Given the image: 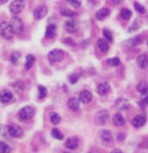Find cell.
<instances>
[{"mask_svg":"<svg viewBox=\"0 0 148 153\" xmlns=\"http://www.w3.org/2000/svg\"><path fill=\"white\" fill-rule=\"evenodd\" d=\"M56 32H57V28L55 24H49L45 30V37L47 39H52L56 36Z\"/></svg>","mask_w":148,"mask_h":153,"instance_id":"d6986e66","label":"cell"},{"mask_svg":"<svg viewBox=\"0 0 148 153\" xmlns=\"http://www.w3.org/2000/svg\"><path fill=\"white\" fill-rule=\"evenodd\" d=\"M35 115V109L30 106H24L23 108H21L20 109V112H19V117L21 119V120H29L31 119L32 116Z\"/></svg>","mask_w":148,"mask_h":153,"instance_id":"5b68a950","label":"cell"},{"mask_svg":"<svg viewBox=\"0 0 148 153\" xmlns=\"http://www.w3.org/2000/svg\"><path fill=\"white\" fill-rule=\"evenodd\" d=\"M35 56L32 55V54H28L27 55V58H26V66H24V68L26 69H31V67L34 66V63H35Z\"/></svg>","mask_w":148,"mask_h":153,"instance_id":"cb8c5ba5","label":"cell"},{"mask_svg":"<svg viewBox=\"0 0 148 153\" xmlns=\"http://www.w3.org/2000/svg\"><path fill=\"white\" fill-rule=\"evenodd\" d=\"M65 146L70 150H77L79 147V139L77 137H68L65 142Z\"/></svg>","mask_w":148,"mask_h":153,"instance_id":"7c38bea8","label":"cell"},{"mask_svg":"<svg viewBox=\"0 0 148 153\" xmlns=\"http://www.w3.org/2000/svg\"><path fill=\"white\" fill-rule=\"evenodd\" d=\"M124 137H125L124 134H118V135H117V140H118V142H123V140H124Z\"/></svg>","mask_w":148,"mask_h":153,"instance_id":"ab89813d","label":"cell"},{"mask_svg":"<svg viewBox=\"0 0 148 153\" xmlns=\"http://www.w3.org/2000/svg\"><path fill=\"white\" fill-rule=\"evenodd\" d=\"M65 29L70 33H74V32H77L79 30V23L74 19H70L65 23Z\"/></svg>","mask_w":148,"mask_h":153,"instance_id":"ba28073f","label":"cell"},{"mask_svg":"<svg viewBox=\"0 0 148 153\" xmlns=\"http://www.w3.org/2000/svg\"><path fill=\"white\" fill-rule=\"evenodd\" d=\"M143 43V37L142 36H135V37H132L130 38L128 40L125 42V45L127 47H135V46H139Z\"/></svg>","mask_w":148,"mask_h":153,"instance_id":"9c48e42d","label":"cell"},{"mask_svg":"<svg viewBox=\"0 0 148 153\" xmlns=\"http://www.w3.org/2000/svg\"><path fill=\"white\" fill-rule=\"evenodd\" d=\"M109 15H110V9L107 7H103L96 13V19L100 20V21H102V20H104L105 17H108Z\"/></svg>","mask_w":148,"mask_h":153,"instance_id":"7402d4cb","label":"cell"},{"mask_svg":"<svg viewBox=\"0 0 148 153\" xmlns=\"http://www.w3.org/2000/svg\"><path fill=\"white\" fill-rule=\"evenodd\" d=\"M11 152V147L8 144L4 143V142H0V153H9Z\"/></svg>","mask_w":148,"mask_h":153,"instance_id":"4dcf8cb0","label":"cell"},{"mask_svg":"<svg viewBox=\"0 0 148 153\" xmlns=\"http://www.w3.org/2000/svg\"><path fill=\"white\" fill-rule=\"evenodd\" d=\"M140 94H141V101L143 104H148V89H146L145 91H142Z\"/></svg>","mask_w":148,"mask_h":153,"instance_id":"8d00e7d4","label":"cell"},{"mask_svg":"<svg viewBox=\"0 0 148 153\" xmlns=\"http://www.w3.org/2000/svg\"><path fill=\"white\" fill-rule=\"evenodd\" d=\"M133 6H134V9H135L138 13H140V14H145V13H146L145 7H143L142 5H140L139 2H134V4H133Z\"/></svg>","mask_w":148,"mask_h":153,"instance_id":"d6a6232c","label":"cell"},{"mask_svg":"<svg viewBox=\"0 0 148 153\" xmlns=\"http://www.w3.org/2000/svg\"><path fill=\"white\" fill-rule=\"evenodd\" d=\"M60 14H62V16L68 17V19H73V17L77 16V13L72 12V10H70V9H66V8H60Z\"/></svg>","mask_w":148,"mask_h":153,"instance_id":"484cf974","label":"cell"},{"mask_svg":"<svg viewBox=\"0 0 148 153\" xmlns=\"http://www.w3.org/2000/svg\"><path fill=\"white\" fill-rule=\"evenodd\" d=\"M97 47L101 52L105 53V52L109 51V42L107 39H98L97 40Z\"/></svg>","mask_w":148,"mask_h":153,"instance_id":"44dd1931","label":"cell"},{"mask_svg":"<svg viewBox=\"0 0 148 153\" xmlns=\"http://www.w3.org/2000/svg\"><path fill=\"white\" fill-rule=\"evenodd\" d=\"M112 121H113V124L117 126V127H122L125 124V117L122 114H115L113 117H112Z\"/></svg>","mask_w":148,"mask_h":153,"instance_id":"603a6c76","label":"cell"},{"mask_svg":"<svg viewBox=\"0 0 148 153\" xmlns=\"http://www.w3.org/2000/svg\"><path fill=\"white\" fill-rule=\"evenodd\" d=\"M137 89H138L139 93H141L142 91H145L146 89H148V86L146 84H145V83H139V84H138V88H137Z\"/></svg>","mask_w":148,"mask_h":153,"instance_id":"f35d334b","label":"cell"},{"mask_svg":"<svg viewBox=\"0 0 148 153\" xmlns=\"http://www.w3.org/2000/svg\"><path fill=\"white\" fill-rule=\"evenodd\" d=\"M7 131H8V134H9V136H12V137H14V138H20L23 136V130H22V128L19 127V126H16V124H11L7 128Z\"/></svg>","mask_w":148,"mask_h":153,"instance_id":"8992f818","label":"cell"},{"mask_svg":"<svg viewBox=\"0 0 148 153\" xmlns=\"http://www.w3.org/2000/svg\"><path fill=\"white\" fill-rule=\"evenodd\" d=\"M120 16H122V19H124V20H130L131 16H132V12H131L128 8H123L122 12H120Z\"/></svg>","mask_w":148,"mask_h":153,"instance_id":"4316f807","label":"cell"},{"mask_svg":"<svg viewBox=\"0 0 148 153\" xmlns=\"http://www.w3.org/2000/svg\"><path fill=\"white\" fill-rule=\"evenodd\" d=\"M111 90V88H110L109 83H107V82H103V83H100L98 86H97V92H98V94H101V96H105V94H108Z\"/></svg>","mask_w":148,"mask_h":153,"instance_id":"9a60e30c","label":"cell"},{"mask_svg":"<svg viewBox=\"0 0 148 153\" xmlns=\"http://www.w3.org/2000/svg\"><path fill=\"white\" fill-rule=\"evenodd\" d=\"M97 137L103 143H109V142H111V139H112V135H111V132L109 130H102L98 132Z\"/></svg>","mask_w":148,"mask_h":153,"instance_id":"5bb4252c","label":"cell"},{"mask_svg":"<svg viewBox=\"0 0 148 153\" xmlns=\"http://www.w3.org/2000/svg\"><path fill=\"white\" fill-rule=\"evenodd\" d=\"M138 28H139V24H133L132 27H131V29H130V30H128V31H133V30H137V29H138Z\"/></svg>","mask_w":148,"mask_h":153,"instance_id":"60d3db41","label":"cell"},{"mask_svg":"<svg viewBox=\"0 0 148 153\" xmlns=\"http://www.w3.org/2000/svg\"><path fill=\"white\" fill-rule=\"evenodd\" d=\"M80 99L75 98V97H71L68 101H67V105H68V108L72 109V111H78L80 108Z\"/></svg>","mask_w":148,"mask_h":153,"instance_id":"e0dca14e","label":"cell"},{"mask_svg":"<svg viewBox=\"0 0 148 153\" xmlns=\"http://www.w3.org/2000/svg\"><path fill=\"white\" fill-rule=\"evenodd\" d=\"M20 56H21L20 52H17V51L13 52L12 55H11V62H12V63H16V62L20 60Z\"/></svg>","mask_w":148,"mask_h":153,"instance_id":"836d02e7","label":"cell"},{"mask_svg":"<svg viewBox=\"0 0 148 153\" xmlns=\"http://www.w3.org/2000/svg\"><path fill=\"white\" fill-rule=\"evenodd\" d=\"M137 63H138V66L140 67V68L145 69L148 67V55L146 54H141L138 56V60H137Z\"/></svg>","mask_w":148,"mask_h":153,"instance_id":"ffe728a7","label":"cell"},{"mask_svg":"<svg viewBox=\"0 0 148 153\" xmlns=\"http://www.w3.org/2000/svg\"><path fill=\"white\" fill-rule=\"evenodd\" d=\"M115 106L118 111H127L130 108V101L126 98H118L115 102Z\"/></svg>","mask_w":148,"mask_h":153,"instance_id":"30bf717a","label":"cell"},{"mask_svg":"<svg viewBox=\"0 0 148 153\" xmlns=\"http://www.w3.org/2000/svg\"><path fill=\"white\" fill-rule=\"evenodd\" d=\"M50 121H51V123H53V124H59L60 121H62V117H60V115L58 114V113L51 112L50 113Z\"/></svg>","mask_w":148,"mask_h":153,"instance_id":"d4e9b609","label":"cell"},{"mask_svg":"<svg viewBox=\"0 0 148 153\" xmlns=\"http://www.w3.org/2000/svg\"><path fill=\"white\" fill-rule=\"evenodd\" d=\"M68 81H70L71 84H75L79 81V75L78 74H72V75H70V77H68Z\"/></svg>","mask_w":148,"mask_h":153,"instance_id":"74e56055","label":"cell"},{"mask_svg":"<svg viewBox=\"0 0 148 153\" xmlns=\"http://www.w3.org/2000/svg\"><path fill=\"white\" fill-rule=\"evenodd\" d=\"M103 37H104V39H107L109 43H111V42L113 40L112 33H111V31H110L109 29H104V30H103Z\"/></svg>","mask_w":148,"mask_h":153,"instance_id":"1f68e13d","label":"cell"},{"mask_svg":"<svg viewBox=\"0 0 148 153\" xmlns=\"http://www.w3.org/2000/svg\"><path fill=\"white\" fill-rule=\"evenodd\" d=\"M108 120H109V113L107 111H100L95 115V122L97 123L98 126L105 124L108 122Z\"/></svg>","mask_w":148,"mask_h":153,"instance_id":"52a82bcc","label":"cell"},{"mask_svg":"<svg viewBox=\"0 0 148 153\" xmlns=\"http://www.w3.org/2000/svg\"><path fill=\"white\" fill-rule=\"evenodd\" d=\"M13 93L8 90H2L0 92V101L4 102V104H7V102H11L13 100Z\"/></svg>","mask_w":148,"mask_h":153,"instance_id":"8fae6325","label":"cell"},{"mask_svg":"<svg viewBox=\"0 0 148 153\" xmlns=\"http://www.w3.org/2000/svg\"><path fill=\"white\" fill-rule=\"evenodd\" d=\"M67 2L73 8H79L81 6V0H67Z\"/></svg>","mask_w":148,"mask_h":153,"instance_id":"d590c367","label":"cell"},{"mask_svg":"<svg viewBox=\"0 0 148 153\" xmlns=\"http://www.w3.org/2000/svg\"><path fill=\"white\" fill-rule=\"evenodd\" d=\"M47 14V8L45 6H38V7L34 10V17L37 19V20L43 19Z\"/></svg>","mask_w":148,"mask_h":153,"instance_id":"4fadbf2b","label":"cell"},{"mask_svg":"<svg viewBox=\"0 0 148 153\" xmlns=\"http://www.w3.org/2000/svg\"><path fill=\"white\" fill-rule=\"evenodd\" d=\"M24 6H26V1L24 0H13L9 5V10L12 14H19L21 13L22 10L24 9Z\"/></svg>","mask_w":148,"mask_h":153,"instance_id":"3957f363","label":"cell"},{"mask_svg":"<svg viewBox=\"0 0 148 153\" xmlns=\"http://www.w3.org/2000/svg\"><path fill=\"white\" fill-rule=\"evenodd\" d=\"M13 88L16 92L22 93L24 91V83L23 82H15V83H13Z\"/></svg>","mask_w":148,"mask_h":153,"instance_id":"83f0119b","label":"cell"},{"mask_svg":"<svg viewBox=\"0 0 148 153\" xmlns=\"http://www.w3.org/2000/svg\"><path fill=\"white\" fill-rule=\"evenodd\" d=\"M110 153H123V152H122L120 150H118V149H115V150H112Z\"/></svg>","mask_w":148,"mask_h":153,"instance_id":"b9f144b4","label":"cell"},{"mask_svg":"<svg viewBox=\"0 0 148 153\" xmlns=\"http://www.w3.org/2000/svg\"><path fill=\"white\" fill-rule=\"evenodd\" d=\"M64 58H65V53H64V51L59 50V48H55V50L50 51L49 54H47V59H49V61L52 62V63L62 61Z\"/></svg>","mask_w":148,"mask_h":153,"instance_id":"7a4b0ae2","label":"cell"},{"mask_svg":"<svg viewBox=\"0 0 148 153\" xmlns=\"http://www.w3.org/2000/svg\"><path fill=\"white\" fill-rule=\"evenodd\" d=\"M11 25H12V28H13V30H14V33L15 35H20V33H22V31H23V22H22V20L20 19V17H17V16H14V17H12L11 19Z\"/></svg>","mask_w":148,"mask_h":153,"instance_id":"277c9868","label":"cell"},{"mask_svg":"<svg viewBox=\"0 0 148 153\" xmlns=\"http://www.w3.org/2000/svg\"><path fill=\"white\" fill-rule=\"evenodd\" d=\"M145 123H146V119L142 115H137V116L133 117L132 120V124L134 128H141Z\"/></svg>","mask_w":148,"mask_h":153,"instance_id":"ac0fdd59","label":"cell"},{"mask_svg":"<svg viewBox=\"0 0 148 153\" xmlns=\"http://www.w3.org/2000/svg\"><path fill=\"white\" fill-rule=\"evenodd\" d=\"M47 94V88H44L43 85H39L38 86V98L39 99H44Z\"/></svg>","mask_w":148,"mask_h":153,"instance_id":"f546056e","label":"cell"},{"mask_svg":"<svg viewBox=\"0 0 148 153\" xmlns=\"http://www.w3.org/2000/svg\"><path fill=\"white\" fill-rule=\"evenodd\" d=\"M108 63H109L110 66H112V67H118L120 65V60L118 58H111V59L108 60Z\"/></svg>","mask_w":148,"mask_h":153,"instance_id":"e575fe53","label":"cell"},{"mask_svg":"<svg viewBox=\"0 0 148 153\" xmlns=\"http://www.w3.org/2000/svg\"><path fill=\"white\" fill-rule=\"evenodd\" d=\"M79 99L81 102H83V104H88L90 100L93 99V94H92V92L88 91V90H85V91H82L80 93V96H79Z\"/></svg>","mask_w":148,"mask_h":153,"instance_id":"2e32d148","label":"cell"},{"mask_svg":"<svg viewBox=\"0 0 148 153\" xmlns=\"http://www.w3.org/2000/svg\"><path fill=\"white\" fill-rule=\"evenodd\" d=\"M14 35V30L9 22L0 23V36L5 39H11Z\"/></svg>","mask_w":148,"mask_h":153,"instance_id":"6da1fadb","label":"cell"},{"mask_svg":"<svg viewBox=\"0 0 148 153\" xmlns=\"http://www.w3.org/2000/svg\"><path fill=\"white\" fill-rule=\"evenodd\" d=\"M147 45H148V40H147Z\"/></svg>","mask_w":148,"mask_h":153,"instance_id":"f6af8a7d","label":"cell"},{"mask_svg":"<svg viewBox=\"0 0 148 153\" xmlns=\"http://www.w3.org/2000/svg\"><path fill=\"white\" fill-rule=\"evenodd\" d=\"M51 135H52V137L56 138V139H58V140L64 139V135L59 131V129H56V128L52 129V130H51Z\"/></svg>","mask_w":148,"mask_h":153,"instance_id":"f1b7e54d","label":"cell"},{"mask_svg":"<svg viewBox=\"0 0 148 153\" xmlns=\"http://www.w3.org/2000/svg\"><path fill=\"white\" fill-rule=\"evenodd\" d=\"M6 2H7V0H0V5H4Z\"/></svg>","mask_w":148,"mask_h":153,"instance_id":"7bdbcfd3","label":"cell"},{"mask_svg":"<svg viewBox=\"0 0 148 153\" xmlns=\"http://www.w3.org/2000/svg\"><path fill=\"white\" fill-rule=\"evenodd\" d=\"M64 153H70V152H64Z\"/></svg>","mask_w":148,"mask_h":153,"instance_id":"ee69618b","label":"cell"}]
</instances>
